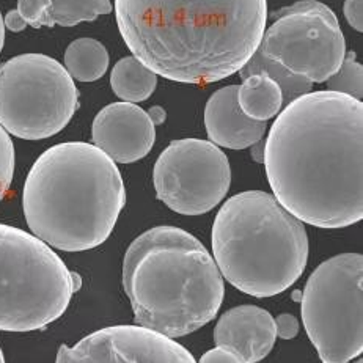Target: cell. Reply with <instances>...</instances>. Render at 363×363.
<instances>
[{
  "mask_svg": "<svg viewBox=\"0 0 363 363\" xmlns=\"http://www.w3.org/2000/svg\"><path fill=\"white\" fill-rule=\"evenodd\" d=\"M4 43H5V26H4L2 13H0V52H2L4 49Z\"/></svg>",
  "mask_w": 363,
  "mask_h": 363,
  "instance_id": "83f0119b",
  "label": "cell"
},
{
  "mask_svg": "<svg viewBox=\"0 0 363 363\" xmlns=\"http://www.w3.org/2000/svg\"><path fill=\"white\" fill-rule=\"evenodd\" d=\"M123 288L137 325L169 338L211 323L225 293L211 253L177 227H155L134 239L123 259Z\"/></svg>",
  "mask_w": 363,
  "mask_h": 363,
  "instance_id": "277c9868",
  "label": "cell"
},
{
  "mask_svg": "<svg viewBox=\"0 0 363 363\" xmlns=\"http://www.w3.org/2000/svg\"><path fill=\"white\" fill-rule=\"evenodd\" d=\"M115 18L148 69L201 85L233 76L257 52L267 0H115Z\"/></svg>",
  "mask_w": 363,
  "mask_h": 363,
  "instance_id": "7a4b0ae2",
  "label": "cell"
},
{
  "mask_svg": "<svg viewBox=\"0 0 363 363\" xmlns=\"http://www.w3.org/2000/svg\"><path fill=\"white\" fill-rule=\"evenodd\" d=\"M65 69L79 82H94L108 69V52L94 38H77L65 50Z\"/></svg>",
  "mask_w": 363,
  "mask_h": 363,
  "instance_id": "e0dca14e",
  "label": "cell"
},
{
  "mask_svg": "<svg viewBox=\"0 0 363 363\" xmlns=\"http://www.w3.org/2000/svg\"><path fill=\"white\" fill-rule=\"evenodd\" d=\"M343 13L354 30L363 32V0H346Z\"/></svg>",
  "mask_w": 363,
  "mask_h": 363,
  "instance_id": "cb8c5ba5",
  "label": "cell"
},
{
  "mask_svg": "<svg viewBox=\"0 0 363 363\" xmlns=\"http://www.w3.org/2000/svg\"><path fill=\"white\" fill-rule=\"evenodd\" d=\"M199 363H242V362L239 360L233 352L217 346L214 350L203 354Z\"/></svg>",
  "mask_w": 363,
  "mask_h": 363,
  "instance_id": "d4e9b609",
  "label": "cell"
},
{
  "mask_svg": "<svg viewBox=\"0 0 363 363\" xmlns=\"http://www.w3.org/2000/svg\"><path fill=\"white\" fill-rule=\"evenodd\" d=\"M323 363H329V362H323Z\"/></svg>",
  "mask_w": 363,
  "mask_h": 363,
  "instance_id": "4dcf8cb0",
  "label": "cell"
},
{
  "mask_svg": "<svg viewBox=\"0 0 363 363\" xmlns=\"http://www.w3.org/2000/svg\"><path fill=\"white\" fill-rule=\"evenodd\" d=\"M4 26H5V28H9L10 32L18 33V32L24 30V28L27 27V23L23 19V16H21V14L18 13V10H11V11L5 14Z\"/></svg>",
  "mask_w": 363,
  "mask_h": 363,
  "instance_id": "484cf974",
  "label": "cell"
},
{
  "mask_svg": "<svg viewBox=\"0 0 363 363\" xmlns=\"http://www.w3.org/2000/svg\"><path fill=\"white\" fill-rule=\"evenodd\" d=\"M355 363H363V362H362V359H359V360H357V362H355Z\"/></svg>",
  "mask_w": 363,
  "mask_h": 363,
  "instance_id": "f546056e",
  "label": "cell"
},
{
  "mask_svg": "<svg viewBox=\"0 0 363 363\" xmlns=\"http://www.w3.org/2000/svg\"><path fill=\"white\" fill-rule=\"evenodd\" d=\"M259 50L311 84L332 77L346 55V41L337 14L318 0H299L272 14Z\"/></svg>",
  "mask_w": 363,
  "mask_h": 363,
  "instance_id": "9c48e42d",
  "label": "cell"
},
{
  "mask_svg": "<svg viewBox=\"0 0 363 363\" xmlns=\"http://www.w3.org/2000/svg\"><path fill=\"white\" fill-rule=\"evenodd\" d=\"M211 241L222 277L258 299L286 291L308 261L303 223L263 191L241 192L225 201Z\"/></svg>",
  "mask_w": 363,
  "mask_h": 363,
  "instance_id": "5b68a950",
  "label": "cell"
},
{
  "mask_svg": "<svg viewBox=\"0 0 363 363\" xmlns=\"http://www.w3.org/2000/svg\"><path fill=\"white\" fill-rule=\"evenodd\" d=\"M238 104L247 117L267 121L277 117L283 108V94L279 84L266 74H252L238 86Z\"/></svg>",
  "mask_w": 363,
  "mask_h": 363,
  "instance_id": "9a60e30c",
  "label": "cell"
},
{
  "mask_svg": "<svg viewBox=\"0 0 363 363\" xmlns=\"http://www.w3.org/2000/svg\"><path fill=\"white\" fill-rule=\"evenodd\" d=\"M55 363H197L173 341L142 325H112L82 338L76 346H60Z\"/></svg>",
  "mask_w": 363,
  "mask_h": 363,
  "instance_id": "8fae6325",
  "label": "cell"
},
{
  "mask_svg": "<svg viewBox=\"0 0 363 363\" xmlns=\"http://www.w3.org/2000/svg\"><path fill=\"white\" fill-rule=\"evenodd\" d=\"M125 205L126 189L117 164L85 142L46 150L24 184L28 228L63 252H85L106 242Z\"/></svg>",
  "mask_w": 363,
  "mask_h": 363,
  "instance_id": "3957f363",
  "label": "cell"
},
{
  "mask_svg": "<svg viewBox=\"0 0 363 363\" xmlns=\"http://www.w3.org/2000/svg\"><path fill=\"white\" fill-rule=\"evenodd\" d=\"M267 181L302 223L346 228L363 217V104L310 91L281 108L263 148Z\"/></svg>",
  "mask_w": 363,
  "mask_h": 363,
  "instance_id": "6da1fadb",
  "label": "cell"
},
{
  "mask_svg": "<svg viewBox=\"0 0 363 363\" xmlns=\"http://www.w3.org/2000/svg\"><path fill=\"white\" fill-rule=\"evenodd\" d=\"M214 340L242 363H258L269 355L277 340L275 321L269 311L257 305H239L220 316Z\"/></svg>",
  "mask_w": 363,
  "mask_h": 363,
  "instance_id": "4fadbf2b",
  "label": "cell"
},
{
  "mask_svg": "<svg viewBox=\"0 0 363 363\" xmlns=\"http://www.w3.org/2000/svg\"><path fill=\"white\" fill-rule=\"evenodd\" d=\"M303 328L323 362L347 363L363 352V257L341 253L319 264L302 291Z\"/></svg>",
  "mask_w": 363,
  "mask_h": 363,
  "instance_id": "52a82bcc",
  "label": "cell"
},
{
  "mask_svg": "<svg viewBox=\"0 0 363 363\" xmlns=\"http://www.w3.org/2000/svg\"><path fill=\"white\" fill-rule=\"evenodd\" d=\"M94 147L118 164L140 161L156 142V126L147 111L130 103H113L99 111L93 120Z\"/></svg>",
  "mask_w": 363,
  "mask_h": 363,
  "instance_id": "7c38bea8",
  "label": "cell"
},
{
  "mask_svg": "<svg viewBox=\"0 0 363 363\" xmlns=\"http://www.w3.org/2000/svg\"><path fill=\"white\" fill-rule=\"evenodd\" d=\"M147 115H148V118L151 120V123H152V125H155V126L164 125L165 120H167V112H165V108L161 107V106H152V107H150L148 111H147Z\"/></svg>",
  "mask_w": 363,
  "mask_h": 363,
  "instance_id": "4316f807",
  "label": "cell"
},
{
  "mask_svg": "<svg viewBox=\"0 0 363 363\" xmlns=\"http://www.w3.org/2000/svg\"><path fill=\"white\" fill-rule=\"evenodd\" d=\"M0 363H5V359H4V352H2V347H0Z\"/></svg>",
  "mask_w": 363,
  "mask_h": 363,
  "instance_id": "f1b7e54d",
  "label": "cell"
},
{
  "mask_svg": "<svg viewBox=\"0 0 363 363\" xmlns=\"http://www.w3.org/2000/svg\"><path fill=\"white\" fill-rule=\"evenodd\" d=\"M113 10L112 0H52L45 27H72L81 23H91Z\"/></svg>",
  "mask_w": 363,
  "mask_h": 363,
  "instance_id": "d6986e66",
  "label": "cell"
},
{
  "mask_svg": "<svg viewBox=\"0 0 363 363\" xmlns=\"http://www.w3.org/2000/svg\"><path fill=\"white\" fill-rule=\"evenodd\" d=\"M52 0H18V13L33 28L45 27Z\"/></svg>",
  "mask_w": 363,
  "mask_h": 363,
  "instance_id": "7402d4cb",
  "label": "cell"
},
{
  "mask_svg": "<svg viewBox=\"0 0 363 363\" xmlns=\"http://www.w3.org/2000/svg\"><path fill=\"white\" fill-rule=\"evenodd\" d=\"M111 85L113 93L123 99V103H143L155 93L157 74L145 67L134 55H128L123 57L112 68Z\"/></svg>",
  "mask_w": 363,
  "mask_h": 363,
  "instance_id": "2e32d148",
  "label": "cell"
},
{
  "mask_svg": "<svg viewBox=\"0 0 363 363\" xmlns=\"http://www.w3.org/2000/svg\"><path fill=\"white\" fill-rule=\"evenodd\" d=\"M81 283L52 247L0 223V330L46 328L67 311Z\"/></svg>",
  "mask_w": 363,
  "mask_h": 363,
  "instance_id": "8992f818",
  "label": "cell"
},
{
  "mask_svg": "<svg viewBox=\"0 0 363 363\" xmlns=\"http://www.w3.org/2000/svg\"><path fill=\"white\" fill-rule=\"evenodd\" d=\"M275 321V333L281 340H293L299 333V321H297L296 316L289 313L280 315Z\"/></svg>",
  "mask_w": 363,
  "mask_h": 363,
  "instance_id": "603a6c76",
  "label": "cell"
},
{
  "mask_svg": "<svg viewBox=\"0 0 363 363\" xmlns=\"http://www.w3.org/2000/svg\"><path fill=\"white\" fill-rule=\"evenodd\" d=\"M156 197L172 211L201 216L227 197L231 169L225 152L209 140H173L152 172Z\"/></svg>",
  "mask_w": 363,
  "mask_h": 363,
  "instance_id": "30bf717a",
  "label": "cell"
},
{
  "mask_svg": "<svg viewBox=\"0 0 363 363\" xmlns=\"http://www.w3.org/2000/svg\"><path fill=\"white\" fill-rule=\"evenodd\" d=\"M14 175V147L10 134L0 126V201L9 192Z\"/></svg>",
  "mask_w": 363,
  "mask_h": 363,
  "instance_id": "44dd1931",
  "label": "cell"
},
{
  "mask_svg": "<svg viewBox=\"0 0 363 363\" xmlns=\"http://www.w3.org/2000/svg\"><path fill=\"white\" fill-rule=\"evenodd\" d=\"M328 90L341 94H347L357 101L363 98V67L357 62L355 52H346L345 60L338 71L329 77Z\"/></svg>",
  "mask_w": 363,
  "mask_h": 363,
  "instance_id": "ffe728a7",
  "label": "cell"
},
{
  "mask_svg": "<svg viewBox=\"0 0 363 363\" xmlns=\"http://www.w3.org/2000/svg\"><path fill=\"white\" fill-rule=\"evenodd\" d=\"M241 77H247L252 74H266L275 82L279 84L281 94H283V104H289L296 98L302 96V94H307L311 91V84L308 79L302 76H297L294 72L281 67L279 62H275L269 57H266L259 49L252 55V59L244 65V68L239 71Z\"/></svg>",
  "mask_w": 363,
  "mask_h": 363,
  "instance_id": "ac0fdd59",
  "label": "cell"
},
{
  "mask_svg": "<svg viewBox=\"0 0 363 363\" xmlns=\"http://www.w3.org/2000/svg\"><path fill=\"white\" fill-rule=\"evenodd\" d=\"M205 128L217 147L244 150L263 140L266 121L247 117L238 104V85L223 86L208 99L205 107Z\"/></svg>",
  "mask_w": 363,
  "mask_h": 363,
  "instance_id": "5bb4252c",
  "label": "cell"
},
{
  "mask_svg": "<svg viewBox=\"0 0 363 363\" xmlns=\"http://www.w3.org/2000/svg\"><path fill=\"white\" fill-rule=\"evenodd\" d=\"M79 108V90L62 63L45 54H21L0 67V126L24 140H43L67 128Z\"/></svg>",
  "mask_w": 363,
  "mask_h": 363,
  "instance_id": "ba28073f",
  "label": "cell"
}]
</instances>
